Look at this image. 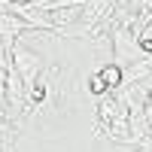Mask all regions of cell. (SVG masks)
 I'll return each mask as SVG.
<instances>
[{"instance_id":"obj_5","label":"cell","mask_w":152,"mask_h":152,"mask_svg":"<svg viewBox=\"0 0 152 152\" xmlns=\"http://www.w3.org/2000/svg\"><path fill=\"white\" fill-rule=\"evenodd\" d=\"M88 88H91V91L97 94V97H104V94H110V88H107V82L100 79V73H94L91 79H88Z\"/></svg>"},{"instance_id":"obj_7","label":"cell","mask_w":152,"mask_h":152,"mask_svg":"<svg viewBox=\"0 0 152 152\" xmlns=\"http://www.w3.org/2000/svg\"><path fill=\"white\" fill-rule=\"evenodd\" d=\"M140 85H143V88H146V91H149V94H152V76H149V79H143V82H140Z\"/></svg>"},{"instance_id":"obj_6","label":"cell","mask_w":152,"mask_h":152,"mask_svg":"<svg viewBox=\"0 0 152 152\" xmlns=\"http://www.w3.org/2000/svg\"><path fill=\"white\" fill-rule=\"evenodd\" d=\"M9 52H12V43H0V70H9L12 67Z\"/></svg>"},{"instance_id":"obj_2","label":"cell","mask_w":152,"mask_h":152,"mask_svg":"<svg viewBox=\"0 0 152 152\" xmlns=\"http://www.w3.org/2000/svg\"><path fill=\"white\" fill-rule=\"evenodd\" d=\"M9 58H12V70H15L18 76H21V82H24V88H34V82H37V73H40V58H37V52H31V49H24L21 43H12V52H9Z\"/></svg>"},{"instance_id":"obj_8","label":"cell","mask_w":152,"mask_h":152,"mask_svg":"<svg viewBox=\"0 0 152 152\" xmlns=\"http://www.w3.org/2000/svg\"><path fill=\"white\" fill-rule=\"evenodd\" d=\"M146 113H149V122H152V94H149V104H146Z\"/></svg>"},{"instance_id":"obj_1","label":"cell","mask_w":152,"mask_h":152,"mask_svg":"<svg viewBox=\"0 0 152 152\" xmlns=\"http://www.w3.org/2000/svg\"><path fill=\"white\" fill-rule=\"evenodd\" d=\"M110 46H113V64L119 67H131L134 61H140V40L134 37L128 24H116L110 31Z\"/></svg>"},{"instance_id":"obj_4","label":"cell","mask_w":152,"mask_h":152,"mask_svg":"<svg viewBox=\"0 0 152 152\" xmlns=\"http://www.w3.org/2000/svg\"><path fill=\"white\" fill-rule=\"evenodd\" d=\"M97 73H100V79L107 82V88H110V91H116V88H122V85H125V67L113 64V61H110L104 70H97Z\"/></svg>"},{"instance_id":"obj_3","label":"cell","mask_w":152,"mask_h":152,"mask_svg":"<svg viewBox=\"0 0 152 152\" xmlns=\"http://www.w3.org/2000/svg\"><path fill=\"white\" fill-rule=\"evenodd\" d=\"M24 31H31V24L21 15H15L12 9H0V37H6V43L18 40V34H24Z\"/></svg>"}]
</instances>
